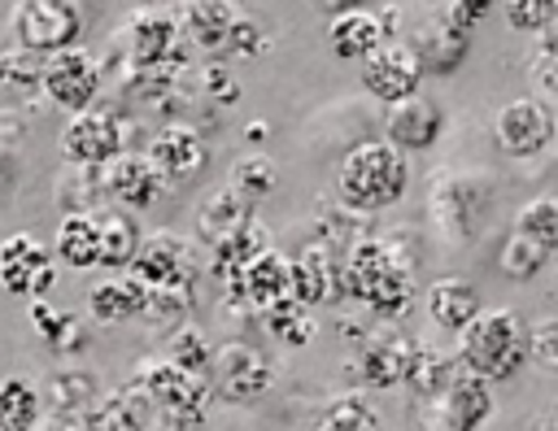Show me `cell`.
Returning a JSON list of instances; mask_svg holds the SVG:
<instances>
[{
	"label": "cell",
	"mask_w": 558,
	"mask_h": 431,
	"mask_svg": "<svg viewBox=\"0 0 558 431\" xmlns=\"http://www.w3.org/2000/svg\"><path fill=\"white\" fill-rule=\"evenodd\" d=\"M418 248L410 244L405 226L392 235H357L344 253V300L366 305L379 322H401L414 309V266Z\"/></svg>",
	"instance_id": "1"
},
{
	"label": "cell",
	"mask_w": 558,
	"mask_h": 431,
	"mask_svg": "<svg viewBox=\"0 0 558 431\" xmlns=\"http://www.w3.org/2000/svg\"><path fill=\"white\" fill-rule=\"evenodd\" d=\"M458 370L480 383H506L532 361V327L514 309H484L466 331H458Z\"/></svg>",
	"instance_id": "2"
},
{
	"label": "cell",
	"mask_w": 558,
	"mask_h": 431,
	"mask_svg": "<svg viewBox=\"0 0 558 431\" xmlns=\"http://www.w3.org/2000/svg\"><path fill=\"white\" fill-rule=\"evenodd\" d=\"M410 165L388 139H362L340 157L336 196L349 213H384L405 196Z\"/></svg>",
	"instance_id": "3"
},
{
	"label": "cell",
	"mask_w": 558,
	"mask_h": 431,
	"mask_svg": "<svg viewBox=\"0 0 558 431\" xmlns=\"http://www.w3.org/2000/svg\"><path fill=\"white\" fill-rule=\"evenodd\" d=\"M493 213V183L466 170H440L427 183V222L449 244H466L480 235L484 218Z\"/></svg>",
	"instance_id": "4"
},
{
	"label": "cell",
	"mask_w": 558,
	"mask_h": 431,
	"mask_svg": "<svg viewBox=\"0 0 558 431\" xmlns=\"http://www.w3.org/2000/svg\"><path fill=\"white\" fill-rule=\"evenodd\" d=\"M179 13V30L192 52L218 61V57H253L262 48V30L253 17H240L231 4L218 0H192Z\"/></svg>",
	"instance_id": "5"
},
{
	"label": "cell",
	"mask_w": 558,
	"mask_h": 431,
	"mask_svg": "<svg viewBox=\"0 0 558 431\" xmlns=\"http://www.w3.org/2000/svg\"><path fill=\"white\" fill-rule=\"evenodd\" d=\"M4 35H9V48L35 52V57H57V52L78 48L83 13L70 0H17L9 9Z\"/></svg>",
	"instance_id": "6"
},
{
	"label": "cell",
	"mask_w": 558,
	"mask_h": 431,
	"mask_svg": "<svg viewBox=\"0 0 558 431\" xmlns=\"http://www.w3.org/2000/svg\"><path fill=\"white\" fill-rule=\"evenodd\" d=\"M118 70H148V65H187L192 48L179 30V13L166 9H140L131 13L113 35Z\"/></svg>",
	"instance_id": "7"
},
{
	"label": "cell",
	"mask_w": 558,
	"mask_h": 431,
	"mask_svg": "<svg viewBox=\"0 0 558 431\" xmlns=\"http://www.w3.org/2000/svg\"><path fill=\"white\" fill-rule=\"evenodd\" d=\"M493 414V392L488 383L458 374L453 383H445L432 396H414L405 427L410 431H480Z\"/></svg>",
	"instance_id": "8"
},
{
	"label": "cell",
	"mask_w": 558,
	"mask_h": 431,
	"mask_svg": "<svg viewBox=\"0 0 558 431\" xmlns=\"http://www.w3.org/2000/svg\"><path fill=\"white\" fill-rule=\"evenodd\" d=\"M61 157L74 170H100L118 152H126V118L113 104H96L87 113H74L57 135Z\"/></svg>",
	"instance_id": "9"
},
{
	"label": "cell",
	"mask_w": 558,
	"mask_h": 431,
	"mask_svg": "<svg viewBox=\"0 0 558 431\" xmlns=\"http://www.w3.org/2000/svg\"><path fill=\"white\" fill-rule=\"evenodd\" d=\"M96 427L100 431H192V422L179 409H170L157 392H148L135 374L100 396Z\"/></svg>",
	"instance_id": "10"
},
{
	"label": "cell",
	"mask_w": 558,
	"mask_h": 431,
	"mask_svg": "<svg viewBox=\"0 0 558 431\" xmlns=\"http://www.w3.org/2000/svg\"><path fill=\"white\" fill-rule=\"evenodd\" d=\"M100 87H105V65L100 57H92L87 48H70L44 61V78H39V96L61 109V113H87L100 104Z\"/></svg>",
	"instance_id": "11"
},
{
	"label": "cell",
	"mask_w": 558,
	"mask_h": 431,
	"mask_svg": "<svg viewBox=\"0 0 558 431\" xmlns=\"http://www.w3.org/2000/svg\"><path fill=\"white\" fill-rule=\"evenodd\" d=\"M554 135H558V113L541 96H514L493 118V139L514 161H527V157L545 152L554 144Z\"/></svg>",
	"instance_id": "12"
},
{
	"label": "cell",
	"mask_w": 558,
	"mask_h": 431,
	"mask_svg": "<svg viewBox=\"0 0 558 431\" xmlns=\"http://www.w3.org/2000/svg\"><path fill=\"white\" fill-rule=\"evenodd\" d=\"M0 287L22 300H44L57 287V257L31 231L0 239Z\"/></svg>",
	"instance_id": "13"
},
{
	"label": "cell",
	"mask_w": 558,
	"mask_h": 431,
	"mask_svg": "<svg viewBox=\"0 0 558 431\" xmlns=\"http://www.w3.org/2000/svg\"><path fill=\"white\" fill-rule=\"evenodd\" d=\"M126 274L144 287V292H166V287H196V257L192 244L174 231H157L144 235L135 261L126 266Z\"/></svg>",
	"instance_id": "14"
},
{
	"label": "cell",
	"mask_w": 558,
	"mask_h": 431,
	"mask_svg": "<svg viewBox=\"0 0 558 431\" xmlns=\"http://www.w3.org/2000/svg\"><path fill=\"white\" fill-rule=\"evenodd\" d=\"M209 392L227 405H253L270 392V366L257 348L231 340L222 348H214V366H209Z\"/></svg>",
	"instance_id": "15"
},
{
	"label": "cell",
	"mask_w": 558,
	"mask_h": 431,
	"mask_svg": "<svg viewBox=\"0 0 558 431\" xmlns=\"http://www.w3.org/2000/svg\"><path fill=\"white\" fill-rule=\"evenodd\" d=\"M222 292H227L231 309H248V313L262 318L270 305H279V300L292 296V257H283L279 248H262L244 266V274L231 279Z\"/></svg>",
	"instance_id": "16"
},
{
	"label": "cell",
	"mask_w": 558,
	"mask_h": 431,
	"mask_svg": "<svg viewBox=\"0 0 558 431\" xmlns=\"http://www.w3.org/2000/svg\"><path fill=\"white\" fill-rule=\"evenodd\" d=\"M144 157L153 161V170H157V174L166 178V187H170V183H187V178H196V174L205 170L209 144H205V135H201L196 126H187V122H166V126H157V131L148 135Z\"/></svg>",
	"instance_id": "17"
},
{
	"label": "cell",
	"mask_w": 558,
	"mask_h": 431,
	"mask_svg": "<svg viewBox=\"0 0 558 431\" xmlns=\"http://www.w3.org/2000/svg\"><path fill=\"white\" fill-rule=\"evenodd\" d=\"M418 78H423V65L405 39H388L371 61H362V87L384 104H401L418 96Z\"/></svg>",
	"instance_id": "18"
},
{
	"label": "cell",
	"mask_w": 558,
	"mask_h": 431,
	"mask_svg": "<svg viewBox=\"0 0 558 431\" xmlns=\"http://www.w3.org/2000/svg\"><path fill=\"white\" fill-rule=\"evenodd\" d=\"M344 257L336 248H327L323 239L301 244V253L292 257V296L301 305H331L344 300Z\"/></svg>",
	"instance_id": "19"
},
{
	"label": "cell",
	"mask_w": 558,
	"mask_h": 431,
	"mask_svg": "<svg viewBox=\"0 0 558 431\" xmlns=\"http://www.w3.org/2000/svg\"><path fill=\"white\" fill-rule=\"evenodd\" d=\"M100 187H105V205H118V209H148L161 192H166V178L153 170V161L144 152H118L109 165H100Z\"/></svg>",
	"instance_id": "20"
},
{
	"label": "cell",
	"mask_w": 558,
	"mask_h": 431,
	"mask_svg": "<svg viewBox=\"0 0 558 431\" xmlns=\"http://www.w3.org/2000/svg\"><path fill=\"white\" fill-rule=\"evenodd\" d=\"M135 379L148 387V392H157L170 409H179L192 427L205 418V405H209V379H201V374H187V370H179L174 361H166V357H148V361H140L135 366Z\"/></svg>",
	"instance_id": "21"
},
{
	"label": "cell",
	"mask_w": 558,
	"mask_h": 431,
	"mask_svg": "<svg viewBox=\"0 0 558 431\" xmlns=\"http://www.w3.org/2000/svg\"><path fill=\"white\" fill-rule=\"evenodd\" d=\"M410 52L418 57L423 74H453L462 61H466V48H471V30L458 26L445 9H436L427 22H418V30L405 39Z\"/></svg>",
	"instance_id": "22"
},
{
	"label": "cell",
	"mask_w": 558,
	"mask_h": 431,
	"mask_svg": "<svg viewBox=\"0 0 558 431\" xmlns=\"http://www.w3.org/2000/svg\"><path fill=\"white\" fill-rule=\"evenodd\" d=\"M414 357H418V344L405 331H397V327L384 322L375 335H366L362 357H357V370H362V379L371 387H384L388 392V387H401L410 379Z\"/></svg>",
	"instance_id": "23"
},
{
	"label": "cell",
	"mask_w": 558,
	"mask_h": 431,
	"mask_svg": "<svg viewBox=\"0 0 558 431\" xmlns=\"http://www.w3.org/2000/svg\"><path fill=\"white\" fill-rule=\"evenodd\" d=\"M445 131V109L432 96H410L401 104H388L384 118V139L405 157V152H427Z\"/></svg>",
	"instance_id": "24"
},
{
	"label": "cell",
	"mask_w": 558,
	"mask_h": 431,
	"mask_svg": "<svg viewBox=\"0 0 558 431\" xmlns=\"http://www.w3.org/2000/svg\"><path fill=\"white\" fill-rule=\"evenodd\" d=\"M423 309H427V318H432L440 331H449V335L466 331V327L484 313L475 283H466V279H458V274L432 279L427 292H423Z\"/></svg>",
	"instance_id": "25"
},
{
	"label": "cell",
	"mask_w": 558,
	"mask_h": 431,
	"mask_svg": "<svg viewBox=\"0 0 558 431\" xmlns=\"http://www.w3.org/2000/svg\"><path fill=\"white\" fill-rule=\"evenodd\" d=\"M384 44H388V26L371 9H344L327 26V48L344 61H371Z\"/></svg>",
	"instance_id": "26"
},
{
	"label": "cell",
	"mask_w": 558,
	"mask_h": 431,
	"mask_svg": "<svg viewBox=\"0 0 558 431\" xmlns=\"http://www.w3.org/2000/svg\"><path fill=\"white\" fill-rule=\"evenodd\" d=\"M92 222L100 231V270H122L135 261L140 244H144V231L135 222L131 209H118V205H96L92 209Z\"/></svg>",
	"instance_id": "27"
},
{
	"label": "cell",
	"mask_w": 558,
	"mask_h": 431,
	"mask_svg": "<svg viewBox=\"0 0 558 431\" xmlns=\"http://www.w3.org/2000/svg\"><path fill=\"white\" fill-rule=\"evenodd\" d=\"M253 226V200L240 196L231 183H222L218 192H209L201 205H196V231L205 244H218L222 235H235Z\"/></svg>",
	"instance_id": "28"
},
{
	"label": "cell",
	"mask_w": 558,
	"mask_h": 431,
	"mask_svg": "<svg viewBox=\"0 0 558 431\" xmlns=\"http://www.w3.org/2000/svg\"><path fill=\"white\" fill-rule=\"evenodd\" d=\"M52 257L70 270H100V231L92 213H61L52 235Z\"/></svg>",
	"instance_id": "29"
},
{
	"label": "cell",
	"mask_w": 558,
	"mask_h": 431,
	"mask_svg": "<svg viewBox=\"0 0 558 431\" xmlns=\"http://www.w3.org/2000/svg\"><path fill=\"white\" fill-rule=\"evenodd\" d=\"M144 300H148V292L131 274H118V279H105V283H96L87 292V313L96 322H105V327H118V322L140 318L144 313Z\"/></svg>",
	"instance_id": "30"
},
{
	"label": "cell",
	"mask_w": 558,
	"mask_h": 431,
	"mask_svg": "<svg viewBox=\"0 0 558 431\" xmlns=\"http://www.w3.org/2000/svg\"><path fill=\"white\" fill-rule=\"evenodd\" d=\"M100 383L87 370H57L44 383V405L48 414H96L100 405Z\"/></svg>",
	"instance_id": "31"
},
{
	"label": "cell",
	"mask_w": 558,
	"mask_h": 431,
	"mask_svg": "<svg viewBox=\"0 0 558 431\" xmlns=\"http://www.w3.org/2000/svg\"><path fill=\"white\" fill-rule=\"evenodd\" d=\"M262 248H270V244L262 239V226H257V222L244 226V231H235V235H222L218 244H209V274L227 287L231 279L244 274V266H248Z\"/></svg>",
	"instance_id": "32"
},
{
	"label": "cell",
	"mask_w": 558,
	"mask_h": 431,
	"mask_svg": "<svg viewBox=\"0 0 558 431\" xmlns=\"http://www.w3.org/2000/svg\"><path fill=\"white\" fill-rule=\"evenodd\" d=\"M31 322L39 327V335H44V344L52 353H78L87 344V327L74 313L52 309L48 300H31Z\"/></svg>",
	"instance_id": "33"
},
{
	"label": "cell",
	"mask_w": 558,
	"mask_h": 431,
	"mask_svg": "<svg viewBox=\"0 0 558 431\" xmlns=\"http://www.w3.org/2000/svg\"><path fill=\"white\" fill-rule=\"evenodd\" d=\"M262 327L279 340V344H288V348H301V344H310V331H314V309L310 305H301L296 296H288V300H279V305H270L266 313H262Z\"/></svg>",
	"instance_id": "34"
},
{
	"label": "cell",
	"mask_w": 558,
	"mask_h": 431,
	"mask_svg": "<svg viewBox=\"0 0 558 431\" xmlns=\"http://www.w3.org/2000/svg\"><path fill=\"white\" fill-rule=\"evenodd\" d=\"M44 418V396L35 383L26 379H0V422L9 427H22V431H35Z\"/></svg>",
	"instance_id": "35"
},
{
	"label": "cell",
	"mask_w": 558,
	"mask_h": 431,
	"mask_svg": "<svg viewBox=\"0 0 558 431\" xmlns=\"http://www.w3.org/2000/svg\"><path fill=\"white\" fill-rule=\"evenodd\" d=\"M310 431H384V422L362 396H336L318 409Z\"/></svg>",
	"instance_id": "36"
},
{
	"label": "cell",
	"mask_w": 558,
	"mask_h": 431,
	"mask_svg": "<svg viewBox=\"0 0 558 431\" xmlns=\"http://www.w3.org/2000/svg\"><path fill=\"white\" fill-rule=\"evenodd\" d=\"M192 296H196V287H166V292H148L140 322H148L153 331H166V335H174L179 327H187V313H192Z\"/></svg>",
	"instance_id": "37"
},
{
	"label": "cell",
	"mask_w": 558,
	"mask_h": 431,
	"mask_svg": "<svg viewBox=\"0 0 558 431\" xmlns=\"http://www.w3.org/2000/svg\"><path fill=\"white\" fill-rule=\"evenodd\" d=\"M514 231L532 244H541L549 257H558V200L554 196H536L514 213Z\"/></svg>",
	"instance_id": "38"
},
{
	"label": "cell",
	"mask_w": 558,
	"mask_h": 431,
	"mask_svg": "<svg viewBox=\"0 0 558 431\" xmlns=\"http://www.w3.org/2000/svg\"><path fill=\"white\" fill-rule=\"evenodd\" d=\"M458 374H462V370H458L453 357H445V353L418 344V357H414V366H410L405 387H410V396H432V392H440L445 383H453Z\"/></svg>",
	"instance_id": "39"
},
{
	"label": "cell",
	"mask_w": 558,
	"mask_h": 431,
	"mask_svg": "<svg viewBox=\"0 0 558 431\" xmlns=\"http://www.w3.org/2000/svg\"><path fill=\"white\" fill-rule=\"evenodd\" d=\"M161 357L174 361L187 374H201V379H209V366H214V348L205 344V335L196 327H179L174 335H166V353Z\"/></svg>",
	"instance_id": "40"
},
{
	"label": "cell",
	"mask_w": 558,
	"mask_h": 431,
	"mask_svg": "<svg viewBox=\"0 0 558 431\" xmlns=\"http://www.w3.org/2000/svg\"><path fill=\"white\" fill-rule=\"evenodd\" d=\"M549 261V253L541 248V244H532V239H523L519 231H510L506 239H501V253H497V266H501V274L506 279H532L541 266Z\"/></svg>",
	"instance_id": "41"
},
{
	"label": "cell",
	"mask_w": 558,
	"mask_h": 431,
	"mask_svg": "<svg viewBox=\"0 0 558 431\" xmlns=\"http://www.w3.org/2000/svg\"><path fill=\"white\" fill-rule=\"evenodd\" d=\"M44 61L48 57H35L22 48H0V87L4 91H39Z\"/></svg>",
	"instance_id": "42"
},
{
	"label": "cell",
	"mask_w": 558,
	"mask_h": 431,
	"mask_svg": "<svg viewBox=\"0 0 558 431\" xmlns=\"http://www.w3.org/2000/svg\"><path fill=\"white\" fill-rule=\"evenodd\" d=\"M227 183H231L240 196H248V200L257 205V200H266V196L275 192L279 174H275V165H270L262 152H253V157H240V161H235V170H231Z\"/></svg>",
	"instance_id": "43"
},
{
	"label": "cell",
	"mask_w": 558,
	"mask_h": 431,
	"mask_svg": "<svg viewBox=\"0 0 558 431\" xmlns=\"http://www.w3.org/2000/svg\"><path fill=\"white\" fill-rule=\"evenodd\" d=\"M527 83H532V91L541 100L558 91V26H549L541 35V44H536V52L527 61Z\"/></svg>",
	"instance_id": "44"
},
{
	"label": "cell",
	"mask_w": 558,
	"mask_h": 431,
	"mask_svg": "<svg viewBox=\"0 0 558 431\" xmlns=\"http://www.w3.org/2000/svg\"><path fill=\"white\" fill-rule=\"evenodd\" d=\"M501 13L514 30H541L545 35L549 26H558V4L554 0H506Z\"/></svg>",
	"instance_id": "45"
},
{
	"label": "cell",
	"mask_w": 558,
	"mask_h": 431,
	"mask_svg": "<svg viewBox=\"0 0 558 431\" xmlns=\"http://www.w3.org/2000/svg\"><path fill=\"white\" fill-rule=\"evenodd\" d=\"M532 361L558 374V318H545L532 327Z\"/></svg>",
	"instance_id": "46"
},
{
	"label": "cell",
	"mask_w": 558,
	"mask_h": 431,
	"mask_svg": "<svg viewBox=\"0 0 558 431\" xmlns=\"http://www.w3.org/2000/svg\"><path fill=\"white\" fill-rule=\"evenodd\" d=\"M201 78H205V91H209L214 100H222V104H231V100H235V91H240V87H235V78H231L218 61H209V65L201 70Z\"/></svg>",
	"instance_id": "47"
},
{
	"label": "cell",
	"mask_w": 558,
	"mask_h": 431,
	"mask_svg": "<svg viewBox=\"0 0 558 431\" xmlns=\"http://www.w3.org/2000/svg\"><path fill=\"white\" fill-rule=\"evenodd\" d=\"M35 431H100L96 414H44Z\"/></svg>",
	"instance_id": "48"
},
{
	"label": "cell",
	"mask_w": 558,
	"mask_h": 431,
	"mask_svg": "<svg viewBox=\"0 0 558 431\" xmlns=\"http://www.w3.org/2000/svg\"><path fill=\"white\" fill-rule=\"evenodd\" d=\"M445 13H449L458 26H466V30H471V26H475V17H484V13H488V4H484V0H453V4H445Z\"/></svg>",
	"instance_id": "49"
},
{
	"label": "cell",
	"mask_w": 558,
	"mask_h": 431,
	"mask_svg": "<svg viewBox=\"0 0 558 431\" xmlns=\"http://www.w3.org/2000/svg\"><path fill=\"white\" fill-rule=\"evenodd\" d=\"M536 431H558V414H549V418H545V422H541Z\"/></svg>",
	"instance_id": "50"
},
{
	"label": "cell",
	"mask_w": 558,
	"mask_h": 431,
	"mask_svg": "<svg viewBox=\"0 0 558 431\" xmlns=\"http://www.w3.org/2000/svg\"><path fill=\"white\" fill-rule=\"evenodd\" d=\"M0 431H22V427H9V422H0Z\"/></svg>",
	"instance_id": "51"
}]
</instances>
